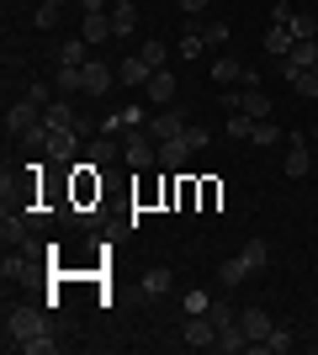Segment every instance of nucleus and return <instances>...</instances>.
<instances>
[{
    "label": "nucleus",
    "instance_id": "obj_8",
    "mask_svg": "<svg viewBox=\"0 0 318 355\" xmlns=\"http://www.w3.org/2000/svg\"><path fill=\"white\" fill-rule=\"evenodd\" d=\"M170 286H175V276H170L165 266L143 270V282H138V302H159V297H170Z\"/></svg>",
    "mask_w": 318,
    "mask_h": 355
},
{
    "label": "nucleus",
    "instance_id": "obj_16",
    "mask_svg": "<svg viewBox=\"0 0 318 355\" xmlns=\"http://www.w3.org/2000/svg\"><path fill=\"white\" fill-rule=\"evenodd\" d=\"M143 90H149L154 106H170V101H175V74H170V69H154V80Z\"/></svg>",
    "mask_w": 318,
    "mask_h": 355
},
{
    "label": "nucleus",
    "instance_id": "obj_33",
    "mask_svg": "<svg viewBox=\"0 0 318 355\" xmlns=\"http://www.w3.org/2000/svg\"><path fill=\"white\" fill-rule=\"evenodd\" d=\"M202 48H207V37H202V32H186L181 37V59H202Z\"/></svg>",
    "mask_w": 318,
    "mask_h": 355
},
{
    "label": "nucleus",
    "instance_id": "obj_9",
    "mask_svg": "<svg viewBox=\"0 0 318 355\" xmlns=\"http://www.w3.org/2000/svg\"><path fill=\"white\" fill-rule=\"evenodd\" d=\"M85 96H106V90L117 85V69H112V64H101V59H85Z\"/></svg>",
    "mask_w": 318,
    "mask_h": 355
},
{
    "label": "nucleus",
    "instance_id": "obj_13",
    "mask_svg": "<svg viewBox=\"0 0 318 355\" xmlns=\"http://www.w3.org/2000/svg\"><path fill=\"white\" fill-rule=\"evenodd\" d=\"M43 154H48L53 164H75V154H80V133H53Z\"/></svg>",
    "mask_w": 318,
    "mask_h": 355
},
{
    "label": "nucleus",
    "instance_id": "obj_4",
    "mask_svg": "<svg viewBox=\"0 0 318 355\" xmlns=\"http://www.w3.org/2000/svg\"><path fill=\"white\" fill-rule=\"evenodd\" d=\"M122 159L133 164V170H154V164H159V144H154L143 128H133V138L122 144Z\"/></svg>",
    "mask_w": 318,
    "mask_h": 355
},
{
    "label": "nucleus",
    "instance_id": "obj_6",
    "mask_svg": "<svg viewBox=\"0 0 318 355\" xmlns=\"http://www.w3.org/2000/svg\"><path fill=\"white\" fill-rule=\"evenodd\" d=\"M37 122H43V106L32 101V96H21V101L6 106V128H11V133H27V128H37Z\"/></svg>",
    "mask_w": 318,
    "mask_h": 355
},
{
    "label": "nucleus",
    "instance_id": "obj_26",
    "mask_svg": "<svg viewBox=\"0 0 318 355\" xmlns=\"http://www.w3.org/2000/svg\"><path fill=\"white\" fill-rule=\"evenodd\" d=\"M292 345H297V334H292V329H287V324H276V329H271V334H265V345H260V350H271V355H287V350H292Z\"/></svg>",
    "mask_w": 318,
    "mask_h": 355
},
{
    "label": "nucleus",
    "instance_id": "obj_24",
    "mask_svg": "<svg viewBox=\"0 0 318 355\" xmlns=\"http://www.w3.org/2000/svg\"><path fill=\"white\" fill-rule=\"evenodd\" d=\"M117 159H122V144H117L112 133H101V138L91 144V164H117Z\"/></svg>",
    "mask_w": 318,
    "mask_h": 355
},
{
    "label": "nucleus",
    "instance_id": "obj_38",
    "mask_svg": "<svg viewBox=\"0 0 318 355\" xmlns=\"http://www.w3.org/2000/svg\"><path fill=\"white\" fill-rule=\"evenodd\" d=\"M249 144L271 148V144H276V128H271V122H255V138H249Z\"/></svg>",
    "mask_w": 318,
    "mask_h": 355
},
{
    "label": "nucleus",
    "instance_id": "obj_41",
    "mask_svg": "<svg viewBox=\"0 0 318 355\" xmlns=\"http://www.w3.org/2000/svg\"><path fill=\"white\" fill-rule=\"evenodd\" d=\"M122 122H127V128H149V117H143L138 106H127V112H122Z\"/></svg>",
    "mask_w": 318,
    "mask_h": 355
},
{
    "label": "nucleus",
    "instance_id": "obj_32",
    "mask_svg": "<svg viewBox=\"0 0 318 355\" xmlns=\"http://www.w3.org/2000/svg\"><path fill=\"white\" fill-rule=\"evenodd\" d=\"M21 350H27V355H53V350H59V340H53V329H48V334H37V340H27Z\"/></svg>",
    "mask_w": 318,
    "mask_h": 355
},
{
    "label": "nucleus",
    "instance_id": "obj_12",
    "mask_svg": "<svg viewBox=\"0 0 318 355\" xmlns=\"http://www.w3.org/2000/svg\"><path fill=\"white\" fill-rule=\"evenodd\" d=\"M191 154H197V148H191V138H186V133L170 138V144H159V170H181Z\"/></svg>",
    "mask_w": 318,
    "mask_h": 355
},
{
    "label": "nucleus",
    "instance_id": "obj_1",
    "mask_svg": "<svg viewBox=\"0 0 318 355\" xmlns=\"http://www.w3.org/2000/svg\"><path fill=\"white\" fill-rule=\"evenodd\" d=\"M48 313L43 308H11L6 313V345H16V350H21V345L27 340H37V334H48Z\"/></svg>",
    "mask_w": 318,
    "mask_h": 355
},
{
    "label": "nucleus",
    "instance_id": "obj_35",
    "mask_svg": "<svg viewBox=\"0 0 318 355\" xmlns=\"http://www.w3.org/2000/svg\"><path fill=\"white\" fill-rule=\"evenodd\" d=\"M292 16H297V11H292L287 0H276V11H271V27H292Z\"/></svg>",
    "mask_w": 318,
    "mask_h": 355
},
{
    "label": "nucleus",
    "instance_id": "obj_14",
    "mask_svg": "<svg viewBox=\"0 0 318 355\" xmlns=\"http://www.w3.org/2000/svg\"><path fill=\"white\" fill-rule=\"evenodd\" d=\"M80 37H85V43H106V37H117V32H112V11H85Z\"/></svg>",
    "mask_w": 318,
    "mask_h": 355
},
{
    "label": "nucleus",
    "instance_id": "obj_43",
    "mask_svg": "<svg viewBox=\"0 0 318 355\" xmlns=\"http://www.w3.org/2000/svg\"><path fill=\"white\" fill-rule=\"evenodd\" d=\"M80 6H85V11H106V0H80Z\"/></svg>",
    "mask_w": 318,
    "mask_h": 355
},
{
    "label": "nucleus",
    "instance_id": "obj_10",
    "mask_svg": "<svg viewBox=\"0 0 318 355\" xmlns=\"http://www.w3.org/2000/svg\"><path fill=\"white\" fill-rule=\"evenodd\" d=\"M43 122H48V128H53V133H80V117H75V106L64 101V96H53V101H48Z\"/></svg>",
    "mask_w": 318,
    "mask_h": 355
},
{
    "label": "nucleus",
    "instance_id": "obj_23",
    "mask_svg": "<svg viewBox=\"0 0 318 355\" xmlns=\"http://www.w3.org/2000/svg\"><path fill=\"white\" fill-rule=\"evenodd\" d=\"M239 254H244V266L255 270V276H260L265 266H271V244H265V239H249V244H244Z\"/></svg>",
    "mask_w": 318,
    "mask_h": 355
},
{
    "label": "nucleus",
    "instance_id": "obj_30",
    "mask_svg": "<svg viewBox=\"0 0 318 355\" xmlns=\"http://www.w3.org/2000/svg\"><path fill=\"white\" fill-rule=\"evenodd\" d=\"M287 85H292V90H297V96L308 101V96H318V74H313V69H303V74H292Z\"/></svg>",
    "mask_w": 318,
    "mask_h": 355
},
{
    "label": "nucleus",
    "instance_id": "obj_11",
    "mask_svg": "<svg viewBox=\"0 0 318 355\" xmlns=\"http://www.w3.org/2000/svg\"><path fill=\"white\" fill-rule=\"evenodd\" d=\"M154 80V69L143 64V53H127V59L117 64V85H127V90H138V85H149Z\"/></svg>",
    "mask_w": 318,
    "mask_h": 355
},
{
    "label": "nucleus",
    "instance_id": "obj_18",
    "mask_svg": "<svg viewBox=\"0 0 318 355\" xmlns=\"http://www.w3.org/2000/svg\"><path fill=\"white\" fill-rule=\"evenodd\" d=\"M244 69H249V64H239L233 53H223V59L212 64V85H239V80H244Z\"/></svg>",
    "mask_w": 318,
    "mask_h": 355
},
{
    "label": "nucleus",
    "instance_id": "obj_44",
    "mask_svg": "<svg viewBox=\"0 0 318 355\" xmlns=\"http://www.w3.org/2000/svg\"><path fill=\"white\" fill-rule=\"evenodd\" d=\"M308 138H313V144H318V122H313V128H308Z\"/></svg>",
    "mask_w": 318,
    "mask_h": 355
},
{
    "label": "nucleus",
    "instance_id": "obj_31",
    "mask_svg": "<svg viewBox=\"0 0 318 355\" xmlns=\"http://www.w3.org/2000/svg\"><path fill=\"white\" fill-rule=\"evenodd\" d=\"M207 318H212V324H218V329H228V324H233V318H239V313L228 308L223 297H212V308H207Z\"/></svg>",
    "mask_w": 318,
    "mask_h": 355
},
{
    "label": "nucleus",
    "instance_id": "obj_39",
    "mask_svg": "<svg viewBox=\"0 0 318 355\" xmlns=\"http://www.w3.org/2000/svg\"><path fill=\"white\" fill-rule=\"evenodd\" d=\"M207 308H212L207 292H186V313H207Z\"/></svg>",
    "mask_w": 318,
    "mask_h": 355
},
{
    "label": "nucleus",
    "instance_id": "obj_40",
    "mask_svg": "<svg viewBox=\"0 0 318 355\" xmlns=\"http://www.w3.org/2000/svg\"><path fill=\"white\" fill-rule=\"evenodd\" d=\"M32 21H37V27H53V21H59V6H37V16H32Z\"/></svg>",
    "mask_w": 318,
    "mask_h": 355
},
{
    "label": "nucleus",
    "instance_id": "obj_5",
    "mask_svg": "<svg viewBox=\"0 0 318 355\" xmlns=\"http://www.w3.org/2000/svg\"><path fill=\"white\" fill-rule=\"evenodd\" d=\"M308 170H313V159H308V128H297V133L287 138V164H281V175L308 180Z\"/></svg>",
    "mask_w": 318,
    "mask_h": 355
},
{
    "label": "nucleus",
    "instance_id": "obj_42",
    "mask_svg": "<svg viewBox=\"0 0 318 355\" xmlns=\"http://www.w3.org/2000/svg\"><path fill=\"white\" fill-rule=\"evenodd\" d=\"M202 6H207V0H181V11H191V16H197Z\"/></svg>",
    "mask_w": 318,
    "mask_h": 355
},
{
    "label": "nucleus",
    "instance_id": "obj_37",
    "mask_svg": "<svg viewBox=\"0 0 318 355\" xmlns=\"http://www.w3.org/2000/svg\"><path fill=\"white\" fill-rule=\"evenodd\" d=\"M27 96H32V101H37V106H43V112H48V101H53V90H48L43 80H32V85H27Z\"/></svg>",
    "mask_w": 318,
    "mask_h": 355
},
{
    "label": "nucleus",
    "instance_id": "obj_36",
    "mask_svg": "<svg viewBox=\"0 0 318 355\" xmlns=\"http://www.w3.org/2000/svg\"><path fill=\"white\" fill-rule=\"evenodd\" d=\"M202 37H207V43H228L233 32H228V21H212V27H202Z\"/></svg>",
    "mask_w": 318,
    "mask_h": 355
},
{
    "label": "nucleus",
    "instance_id": "obj_3",
    "mask_svg": "<svg viewBox=\"0 0 318 355\" xmlns=\"http://www.w3.org/2000/svg\"><path fill=\"white\" fill-rule=\"evenodd\" d=\"M228 112H244V117H255V122H271V96L260 85H244L228 96Z\"/></svg>",
    "mask_w": 318,
    "mask_h": 355
},
{
    "label": "nucleus",
    "instance_id": "obj_29",
    "mask_svg": "<svg viewBox=\"0 0 318 355\" xmlns=\"http://www.w3.org/2000/svg\"><path fill=\"white\" fill-rule=\"evenodd\" d=\"M138 53H143V64H149V69H165V64H170V48H165V43H143Z\"/></svg>",
    "mask_w": 318,
    "mask_h": 355
},
{
    "label": "nucleus",
    "instance_id": "obj_34",
    "mask_svg": "<svg viewBox=\"0 0 318 355\" xmlns=\"http://www.w3.org/2000/svg\"><path fill=\"white\" fill-rule=\"evenodd\" d=\"M292 37H318V21L308 11H297V16H292Z\"/></svg>",
    "mask_w": 318,
    "mask_h": 355
},
{
    "label": "nucleus",
    "instance_id": "obj_15",
    "mask_svg": "<svg viewBox=\"0 0 318 355\" xmlns=\"http://www.w3.org/2000/svg\"><path fill=\"white\" fill-rule=\"evenodd\" d=\"M239 324H244V334H249V340H255V345H265V334H271V318H265V308H244L239 313Z\"/></svg>",
    "mask_w": 318,
    "mask_h": 355
},
{
    "label": "nucleus",
    "instance_id": "obj_7",
    "mask_svg": "<svg viewBox=\"0 0 318 355\" xmlns=\"http://www.w3.org/2000/svg\"><path fill=\"white\" fill-rule=\"evenodd\" d=\"M186 128H191V122H186L181 112H170V106H165V112H159V117H149V128H143V133H149L154 144H170V138H181Z\"/></svg>",
    "mask_w": 318,
    "mask_h": 355
},
{
    "label": "nucleus",
    "instance_id": "obj_2",
    "mask_svg": "<svg viewBox=\"0 0 318 355\" xmlns=\"http://www.w3.org/2000/svg\"><path fill=\"white\" fill-rule=\"evenodd\" d=\"M181 345H191V350H218V324H212L207 313H186Z\"/></svg>",
    "mask_w": 318,
    "mask_h": 355
},
{
    "label": "nucleus",
    "instance_id": "obj_21",
    "mask_svg": "<svg viewBox=\"0 0 318 355\" xmlns=\"http://www.w3.org/2000/svg\"><path fill=\"white\" fill-rule=\"evenodd\" d=\"M0 239H6V244H21V239H27V218H21L11 202H6V218H0Z\"/></svg>",
    "mask_w": 318,
    "mask_h": 355
},
{
    "label": "nucleus",
    "instance_id": "obj_17",
    "mask_svg": "<svg viewBox=\"0 0 318 355\" xmlns=\"http://www.w3.org/2000/svg\"><path fill=\"white\" fill-rule=\"evenodd\" d=\"M133 27H138L133 0H112V32H117V37H133Z\"/></svg>",
    "mask_w": 318,
    "mask_h": 355
},
{
    "label": "nucleus",
    "instance_id": "obj_25",
    "mask_svg": "<svg viewBox=\"0 0 318 355\" xmlns=\"http://www.w3.org/2000/svg\"><path fill=\"white\" fill-rule=\"evenodd\" d=\"M292 43H297V37H292V27H271V32H265V53H271V59H287Z\"/></svg>",
    "mask_w": 318,
    "mask_h": 355
},
{
    "label": "nucleus",
    "instance_id": "obj_20",
    "mask_svg": "<svg viewBox=\"0 0 318 355\" xmlns=\"http://www.w3.org/2000/svg\"><path fill=\"white\" fill-rule=\"evenodd\" d=\"M249 345H255V340L244 334V324H239V318H233V324H228V329H218V350L239 355V350H249Z\"/></svg>",
    "mask_w": 318,
    "mask_h": 355
},
{
    "label": "nucleus",
    "instance_id": "obj_28",
    "mask_svg": "<svg viewBox=\"0 0 318 355\" xmlns=\"http://www.w3.org/2000/svg\"><path fill=\"white\" fill-rule=\"evenodd\" d=\"M85 37H69V43H59V64H85Z\"/></svg>",
    "mask_w": 318,
    "mask_h": 355
},
{
    "label": "nucleus",
    "instance_id": "obj_45",
    "mask_svg": "<svg viewBox=\"0 0 318 355\" xmlns=\"http://www.w3.org/2000/svg\"><path fill=\"white\" fill-rule=\"evenodd\" d=\"M43 6H64V0H43Z\"/></svg>",
    "mask_w": 318,
    "mask_h": 355
},
{
    "label": "nucleus",
    "instance_id": "obj_22",
    "mask_svg": "<svg viewBox=\"0 0 318 355\" xmlns=\"http://www.w3.org/2000/svg\"><path fill=\"white\" fill-rule=\"evenodd\" d=\"M218 276H223V286H244L249 276H255V270L244 266V254H228L223 266H218Z\"/></svg>",
    "mask_w": 318,
    "mask_h": 355
},
{
    "label": "nucleus",
    "instance_id": "obj_46",
    "mask_svg": "<svg viewBox=\"0 0 318 355\" xmlns=\"http://www.w3.org/2000/svg\"><path fill=\"white\" fill-rule=\"evenodd\" d=\"M313 74H318V64H313Z\"/></svg>",
    "mask_w": 318,
    "mask_h": 355
},
{
    "label": "nucleus",
    "instance_id": "obj_27",
    "mask_svg": "<svg viewBox=\"0 0 318 355\" xmlns=\"http://www.w3.org/2000/svg\"><path fill=\"white\" fill-rule=\"evenodd\" d=\"M223 133H228V138H255V117H244V112H228Z\"/></svg>",
    "mask_w": 318,
    "mask_h": 355
},
{
    "label": "nucleus",
    "instance_id": "obj_19",
    "mask_svg": "<svg viewBox=\"0 0 318 355\" xmlns=\"http://www.w3.org/2000/svg\"><path fill=\"white\" fill-rule=\"evenodd\" d=\"M85 64H59V74H53V90L59 96H75V90H85Z\"/></svg>",
    "mask_w": 318,
    "mask_h": 355
}]
</instances>
